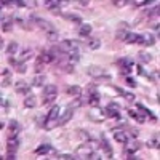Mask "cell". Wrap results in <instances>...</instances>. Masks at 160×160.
Listing matches in <instances>:
<instances>
[{
	"label": "cell",
	"instance_id": "cell-1",
	"mask_svg": "<svg viewBox=\"0 0 160 160\" xmlns=\"http://www.w3.org/2000/svg\"><path fill=\"white\" fill-rule=\"evenodd\" d=\"M59 112H61V108H59V106H56V104L51 106L50 112L47 114V117H45V120H43V128H45V130H51V128L58 127Z\"/></svg>",
	"mask_w": 160,
	"mask_h": 160
},
{
	"label": "cell",
	"instance_id": "cell-2",
	"mask_svg": "<svg viewBox=\"0 0 160 160\" xmlns=\"http://www.w3.org/2000/svg\"><path fill=\"white\" fill-rule=\"evenodd\" d=\"M56 96H58V88H56V85H45V87H43V104H45V106L55 104Z\"/></svg>",
	"mask_w": 160,
	"mask_h": 160
},
{
	"label": "cell",
	"instance_id": "cell-3",
	"mask_svg": "<svg viewBox=\"0 0 160 160\" xmlns=\"http://www.w3.org/2000/svg\"><path fill=\"white\" fill-rule=\"evenodd\" d=\"M18 149H19V138H7V154H5V158H8V160L16 158Z\"/></svg>",
	"mask_w": 160,
	"mask_h": 160
},
{
	"label": "cell",
	"instance_id": "cell-4",
	"mask_svg": "<svg viewBox=\"0 0 160 160\" xmlns=\"http://www.w3.org/2000/svg\"><path fill=\"white\" fill-rule=\"evenodd\" d=\"M87 74L91 75V77H95L98 80H111V75L109 74H106L102 68H99V66H88L87 68Z\"/></svg>",
	"mask_w": 160,
	"mask_h": 160
},
{
	"label": "cell",
	"instance_id": "cell-5",
	"mask_svg": "<svg viewBox=\"0 0 160 160\" xmlns=\"http://www.w3.org/2000/svg\"><path fill=\"white\" fill-rule=\"evenodd\" d=\"M102 112H104V117H108V118H114V120H120V118H122V117H120V108H118L117 102H109Z\"/></svg>",
	"mask_w": 160,
	"mask_h": 160
},
{
	"label": "cell",
	"instance_id": "cell-6",
	"mask_svg": "<svg viewBox=\"0 0 160 160\" xmlns=\"http://www.w3.org/2000/svg\"><path fill=\"white\" fill-rule=\"evenodd\" d=\"M99 146H101V149L106 155V158H112L114 155V151L111 148V144H109V139L106 138V135H101V139H99Z\"/></svg>",
	"mask_w": 160,
	"mask_h": 160
},
{
	"label": "cell",
	"instance_id": "cell-7",
	"mask_svg": "<svg viewBox=\"0 0 160 160\" xmlns=\"http://www.w3.org/2000/svg\"><path fill=\"white\" fill-rule=\"evenodd\" d=\"M78 42L77 40H72V38H69V40H62V42L59 43V50L62 51V53H69L71 50H78Z\"/></svg>",
	"mask_w": 160,
	"mask_h": 160
},
{
	"label": "cell",
	"instance_id": "cell-8",
	"mask_svg": "<svg viewBox=\"0 0 160 160\" xmlns=\"http://www.w3.org/2000/svg\"><path fill=\"white\" fill-rule=\"evenodd\" d=\"M136 43L144 45V47H154V43H155V37L151 35V34H138Z\"/></svg>",
	"mask_w": 160,
	"mask_h": 160
},
{
	"label": "cell",
	"instance_id": "cell-9",
	"mask_svg": "<svg viewBox=\"0 0 160 160\" xmlns=\"http://www.w3.org/2000/svg\"><path fill=\"white\" fill-rule=\"evenodd\" d=\"M130 32V26L127 22H120L118 24V29H117V34H115V38L118 42H125V38Z\"/></svg>",
	"mask_w": 160,
	"mask_h": 160
},
{
	"label": "cell",
	"instance_id": "cell-10",
	"mask_svg": "<svg viewBox=\"0 0 160 160\" xmlns=\"http://www.w3.org/2000/svg\"><path fill=\"white\" fill-rule=\"evenodd\" d=\"M19 131H21V125L16 122V120H10L8 131H7V138H18Z\"/></svg>",
	"mask_w": 160,
	"mask_h": 160
},
{
	"label": "cell",
	"instance_id": "cell-11",
	"mask_svg": "<svg viewBox=\"0 0 160 160\" xmlns=\"http://www.w3.org/2000/svg\"><path fill=\"white\" fill-rule=\"evenodd\" d=\"M99 101H101V95H99V93H98L96 90L90 91V95H88V99H87L88 106H91L93 109H98V108H99Z\"/></svg>",
	"mask_w": 160,
	"mask_h": 160
},
{
	"label": "cell",
	"instance_id": "cell-12",
	"mask_svg": "<svg viewBox=\"0 0 160 160\" xmlns=\"http://www.w3.org/2000/svg\"><path fill=\"white\" fill-rule=\"evenodd\" d=\"M15 90H16V93H19V95H24V96L31 95V87H29V83L26 82V80H18Z\"/></svg>",
	"mask_w": 160,
	"mask_h": 160
},
{
	"label": "cell",
	"instance_id": "cell-13",
	"mask_svg": "<svg viewBox=\"0 0 160 160\" xmlns=\"http://www.w3.org/2000/svg\"><path fill=\"white\" fill-rule=\"evenodd\" d=\"M45 3V7L51 11V13H55V15H59V8L62 7V3L64 2H61V0H47V2H43Z\"/></svg>",
	"mask_w": 160,
	"mask_h": 160
},
{
	"label": "cell",
	"instance_id": "cell-14",
	"mask_svg": "<svg viewBox=\"0 0 160 160\" xmlns=\"http://www.w3.org/2000/svg\"><path fill=\"white\" fill-rule=\"evenodd\" d=\"M139 149H141V142H139V141H133V142L128 141V142L125 144V154H127V155L136 154Z\"/></svg>",
	"mask_w": 160,
	"mask_h": 160
},
{
	"label": "cell",
	"instance_id": "cell-15",
	"mask_svg": "<svg viewBox=\"0 0 160 160\" xmlns=\"http://www.w3.org/2000/svg\"><path fill=\"white\" fill-rule=\"evenodd\" d=\"M37 155H47V154H56V151L53 149L51 144H40L38 148L34 151Z\"/></svg>",
	"mask_w": 160,
	"mask_h": 160
},
{
	"label": "cell",
	"instance_id": "cell-16",
	"mask_svg": "<svg viewBox=\"0 0 160 160\" xmlns=\"http://www.w3.org/2000/svg\"><path fill=\"white\" fill-rule=\"evenodd\" d=\"M114 139L120 144H127L130 141V136L127 135V131L123 130H114Z\"/></svg>",
	"mask_w": 160,
	"mask_h": 160
},
{
	"label": "cell",
	"instance_id": "cell-17",
	"mask_svg": "<svg viewBox=\"0 0 160 160\" xmlns=\"http://www.w3.org/2000/svg\"><path fill=\"white\" fill-rule=\"evenodd\" d=\"M72 115H74V109H72V108H68V109L64 111V114H62V115L58 118V127H62V125H66V123H68L69 120L72 118Z\"/></svg>",
	"mask_w": 160,
	"mask_h": 160
},
{
	"label": "cell",
	"instance_id": "cell-18",
	"mask_svg": "<svg viewBox=\"0 0 160 160\" xmlns=\"http://www.w3.org/2000/svg\"><path fill=\"white\" fill-rule=\"evenodd\" d=\"M136 109H138V111H141V112H142L146 117H149V118L152 120V122H157V120H158V117H157V115H155L152 111H149V109L146 108L144 104H141V102H136Z\"/></svg>",
	"mask_w": 160,
	"mask_h": 160
},
{
	"label": "cell",
	"instance_id": "cell-19",
	"mask_svg": "<svg viewBox=\"0 0 160 160\" xmlns=\"http://www.w3.org/2000/svg\"><path fill=\"white\" fill-rule=\"evenodd\" d=\"M15 24V18L11 16H2V32H10Z\"/></svg>",
	"mask_w": 160,
	"mask_h": 160
},
{
	"label": "cell",
	"instance_id": "cell-20",
	"mask_svg": "<svg viewBox=\"0 0 160 160\" xmlns=\"http://www.w3.org/2000/svg\"><path fill=\"white\" fill-rule=\"evenodd\" d=\"M128 115L131 118H135L138 123H144L146 122V115L141 111H138V109H128Z\"/></svg>",
	"mask_w": 160,
	"mask_h": 160
},
{
	"label": "cell",
	"instance_id": "cell-21",
	"mask_svg": "<svg viewBox=\"0 0 160 160\" xmlns=\"http://www.w3.org/2000/svg\"><path fill=\"white\" fill-rule=\"evenodd\" d=\"M66 56H68V64L75 66L80 61V51L78 50H71L69 53H66Z\"/></svg>",
	"mask_w": 160,
	"mask_h": 160
},
{
	"label": "cell",
	"instance_id": "cell-22",
	"mask_svg": "<svg viewBox=\"0 0 160 160\" xmlns=\"http://www.w3.org/2000/svg\"><path fill=\"white\" fill-rule=\"evenodd\" d=\"M11 78H13V75H11V71L10 69H2V88H7V87H10L11 85Z\"/></svg>",
	"mask_w": 160,
	"mask_h": 160
},
{
	"label": "cell",
	"instance_id": "cell-23",
	"mask_svg": "<svg viewBox=\"0 0 160 160\" xmlns=\"http://www.w3.org/2000/svg\"><path fill=\"white\" fill-rule=\"evenodd\" d=\"M135 66V61H133L130 56H122L118 61H117V68H133Z\"/></svg>",
	"mask_w": 160,
	"mask_h": 160
},
{
	"label": "cell",
	"instance_id": "cell-24",
	"mask_svg": "<svg viewBox=\"0 0 160 160\" xmlns=\"http://www.w3.org/2000/svg\"><path fill=\"white\" fill-rule=\"evenodd\" d=\"M62 18H64V19H68V21H71V22H74V24H78V26H82V24H83V22H82V16L74 15V13H64Z\"/></svg>",
	"mask_w": 160,
	"mask_h": 160
},
{
	"label": "cell",
	"instance_id": "cell-25",
	"mask_svg": "<svg viewBox=\"0 0 160 160\" xmlns=\"http://www.w3.org/2000/svg\"><path fill=\"white\" fill-rule=\"evenodd\" d=\"M37 106V98H35V95H28L26 96V99H24V108L26 109H32V108H35Z\"/></svg>",
	"mask_w": 160,
	"mask_h": 160
},
{
	"label": "cell",
	"instance_id": "cell-26",
	"mask_svg": "<svg viewBox=\"0 0 160 160\" xmlns=\"http://www.w3.org/2000/svg\"><path fill=\"white\" fill-rule=\"evenodd\" d=\"M45 80H47V77L42 74V75H40V74H37L34 78H32V87H37V88H42L43 85H45Z\"/></svg>",
	"mask_w": 160,
	"mask_h": 160
},
{
	"label": "cell",
	"instance_id": "cell-27",
	"mask_svg": "<svg viewBox=\"0 0 160 160\" xmlns=\"http://www.w3.org/2000/svg\"><path fill=\"white\" fill-rule=\"evenodd\" d=\"M91 31H93V28H91L90 24L78 26V35H80V37H88V35L91 34Z\"/></svg>",
	"mask_w": 160,
	"mask_h": 160
},
{
	"label": "cell",
	"instance_id": "cell-28",
	"mask_svg": "<svg viewBox=\"0 0 160 160\" xmlns=\"http://www.w3.org/2000/svg\"><path fill=\"white\" fill-rule=\"evenodd\" d=\"M19 50V45H18V42H10L8 43V47H7V55L8 56H15V53Z\"/></svg>",
	"mask_w": 160,
	"mask_h": 160
},
{
	"label": "cell",
	"instance_id": "cell-29",
	"mask_svg": "<svg viewBox=\"0 0 160 160\" xmlns=\"http://www.w3.org/2000/svg\"><path fill=\"white\" fill-rule=\"evenodd\" d=\"M66 93H68V95H71V96H80V95H82V88L77 87V85H72V87L66 88Z\"/></svg>",
	"mask_w": 160,
	"mask_h": 160
},
{
	"label": "cell",
	"instance_id": "cell-30",
	"mask_svg": "<svg viewBox=\"0 0 160 160\" xmlns=\"http://www.w3.org/2000/svg\"><path fill=\"white\" fill-rule=\"evenodd\" d=\"M15 22L19 26L21 29H24V31H29V29H31L29 21H24V19H22V18H19V16H15Z\"/></svg>",
	"mask_w": 160,
	"mask_h": 160
},
{
	"label": "cell",
	"instance_id": "cell-31",
	"mask_svg": "<svg viewBox=\"0 0 160 160\" xmlns=\"http://www.w3.org/2000/svg\"><path fill=\"white\" fill-rule=\"evenodd\" d=\"M138 58H139L141 64H149V62L152 61V58H151L149 53H144V51H139V53H138Z\"/></svg>",
	"mask_w": 160,
	"mask_h": 160
},
{
	"label": "cell",
	"instance_id": "cell-32",
	"mask_svg": "<svg viewBox=\"0 0 160 160\" xmlns=\"http://www.w3.org/2000/svg\"><path fill=\"white\" fill-rule=\"evenodd\" d=\"M142 16H146V18H155V16H158V3L152 10H146Z\"/></svg>",
	"mask_w": 160,
	"mask_h": 160
},
{
	"label": "cell",
	"instance_id": "cell-33",
	"mask_svg": "<svg viewBox=\"0 0 160 160\" xmlns=\"http://www.w3.org/2000/svg\"><path fill=\"white\" fill-rule=\"evenodd\" d=\"M83 102H85V98H83L82 95H80V96H77V98H75V99H74V101L69 104V108H72V109H77V108H80V106H82Z\"/></svg>",
	"mask_w": 160,
	"mask_h": 160
},
{
	"label": "cell",
	"instance_id": "cell-34",
	"mask_svg": "<svg viewBox=\"0 0 160 160\" xmlns=\"http://www.w3.org/2000/svg\"><path fill=\"white\" fill-rule=\"evenodd\" d=\"M101 47V40L99 38H90L88 40V48L90 50H98Z\"/></svg>",
	"mask_w": 160,
	"mask_h": 160
},
{
	"label": "cell",
	"instance_id": "cell-35",
	"mask_svg": "<svg viewBox=\"0 0 160 160\" xmlns=\"http://www.w3.org/2000/svg\"><path fill=\"white\" fill-rule=\"evenodd\" d=\"M32 56V50H29V48H26V50H22V53H21V56L18 58L21 62H26L29 58Z\"/></svg>",
	"mask_w": 160,
	"mask_h": 160
},
{
	"label": "cell",
	"instance_id": "cell-36",
	"mask_svg": "<svg viewBox=\"0 0 160 160\" xmlns=\"http://www.w3.org/2000/svg\"><path fill=\"white\" fill-rule=\"evenodd\" d=\"M47 40L48 42H58L59 40V34H58V31H51V32H47Z\"/></svg>",
	"mask_w": 160,
	"mask_h": 160
},
{
	"label": "cell",
	"instance_id": "cell-37",
	"mask_svg": "<svg viewBox=\"0 0 160 160\" xmlns=\"http://www.w3.org/2000/svg\"><path fill=\"white\" fill-rule=\"evenodd\" d=\"M148 148H151V149H158V148H160V142H158V135H155L152 139H149V141H148Z\"/></svg>",
	"mask_w": 160,
	"mask_h": 160
},
{
	"label": "cell",
	"instance_id": "cell-38",
	"mask_svg": "<svg viewBox=\"0 0 160 160\" xmlns=\"http://www.w3.org/2000/svg\"><path fill=\"white\" fill-rule=\"evenodd\" d=\"M35 2H26V0H16V7L18 8H29V7H34Z\"/></svg>",
	"mask_w": 160,
	"mask_h": 160
},
{
	"label": "cell",
	"instance_id": "cell-39",
	"mask_svg": "<svg viewBox=\"0 0 160 160\" xmlns=\"http://www.w3.org/2000/svg\"><path fill=\"white\" fill-rule=\"evenodd\" d=\"M136 40H138V34L128 32V35H127V38H125V42H127V43H136Z\"/></svg>",
	"mask_w": 160,
	"mask_h": 160
},
{
	"label": "cell",
	"instance_id": "cell-40",
	"mask_svg": "<svg viewBox=\"0 0 160 160\" xmlns=\"http://www.w3.org/2000/svg\"><path fill=\"white\" fill-rule=\"evenodd\" d=\"M125 83H127L128 87H131V88H136V87H138V83H136V80L133 78L131 75H127V77H125Z\"/></svg>",
	"mask_w": 160,
	"mask_h": 160
},
{
	"label": "cell",
	"instance_id": "cell-41",
	"mask_svg": "<svg viewBox=\"0 0 160 160\" xmlns=\"http://www.w3.org/2000/svg\"><path fill=\"white\" fill-rule=\"evenodd\" d=\"M122 98H125L128 102H135V99H136V98H135V93H130V91H125Z\"/></svg>",
	"mask_w": 160,
	"mask_h": 160
},
{
	"label": "cell",
	"instance_id": "cell-42",
	"mask_svg": "<svg viewBox=\"0 0 160 160\" xmlns=\"http://www.w3.org/2000/svg\"><path fill=\"white\" fill-rule=\"evenodd\" d=\"M136 71H138V75H141V77H148V75H149L148 72H146V69H144L142 64H138V66H136Z\"/></svg>",
	"mask_w": 160,
	"mask_h": 160
},
{
	"label": "cell",
	"instance_id": "cell-43",
	"mask_svg": "<svg viewBox=\"0 0 160 160\" xmlns=\"http://www.w3.org/2000/svg\"><path fill=\"white\" fill-rule=\"evenodd\" d=\"M131 71H133V68H120V69H118V74L123 75V77H127V75L131 74Z\"/></svg>",
	"mask_w": 160,
	"mask_h": 160
},
{
	"label": "cell",
	"instance_id": "cell-44",
	"mask_svg": "<svg viewBox=\"0 0 160 160\" xmlns=\"http://www.w3.org/2000/svg\"><path fill=\"white\" fill-rule=\"evenodd\" d=\"M56 158H58V160H74V158H77V157H74L72 154H59Z\"/></svg>",
	"mask_w": 160,
	"mask_h": 160
},
{
	"label": "cell",
	"instance_id": "cell-45",
	"mask_svg": "<svg viewBox=\"0 0 160 160\" xmlns=\"http://www.w3.org/2000/svg\"><path fill=\"white\" fill-rule=\"evenodd\" d=\"M115 7H118V8H122V7H125L127 3H130L128 2V0H114V2H112Z\"/></svg>",
	"mask_w": 160,
	"mask_h": 160
},
{
	"label": "cell",
	"instance_id": "cell-46",
	"mask_svg": "<svg viewBox=\"0 0 160 160\" xmlns=\"http://www.w3.org/2000/svg\"><path fill=\"white\" fill-rule=\"evenodd\" d=\"M43 62H38V61H35V68H34V71L37 72V74H40V72H42L43 71Z\"/></svg>",
	"mask_w": 160,
	"mask_h": 160
},
{
	"label": "cell",
	"instance_id": "cell-47",
	"mask_svg": "<svg viewBox=\"0 0 160 160\" xmlns=\"http://www.w3.org/2000/svg\"><path fill=\"white\" fill-rule=\"evenodd\" d=\"M130 133H128V136H131V138H138L139 136V130L138 128H131V130H128Z\"/></svg>",
	"mask_w": 160,
	"mask_h": 160
},
{
	"label": "cell",
	"instance_id": "cell-48",
	"mask_svg": "<svg viewBox=\"0 0 160 160\" xmlns=\"http://www.w3.org/2000/svg\"><path fill=\"white\" fill-rule=\"evenodd\" d=\"M62 68H64L62 71H64V72H68V74H72V72H74V66H72V64H64Z\"/></svg>",
	"mask_w": 160,
	"mask_h": 160
},
{
	"label": "cell",
	"instance_id": "cell-49",
	"mask_svg": "<svg viewBox=\"0 0 160 160\" xmlns=\"http://www.w3.org/2000/svg\"><path fill=\"white\" fill-rule=\"evenodd\" d=\"M114 90H115V95L123 96V93H125V90H123V88H120V87H114Z\"/></svg>",
	"mask_w": 160,
	"mask_h": 160
},
{
	"label": "cell",
	"instance_id": "cell-50",
	"mask_svg": "<svg viewBox=\"0 0 160 160\" xmlns=\"http://www.w3.org/2000/svg\"><path fill=\"white\" fill-rule=\"evenodd\" d=\"M158 28H160V24H158V21H157V22H154V24H152V29H154V31H155V32H157V37H158Z\"/></svg>",
	"mask_w": 160,
	"mask_h": 160
},
{
	"label": "cell",
	"instance_id": "cell-51",
	"mask_svg": "<svg viewBox=\"0 0 160 160\" xmlns=\"http://www.w3.org/2000/svg\"><path fill=\"white\" fill-rule=\"evenodd\" d=\"M88 0H82V2H78V5H82V7H88Z\"/></svg>",
	"mask_w": 160,
	"mask_h": 160
}]
</instances>
